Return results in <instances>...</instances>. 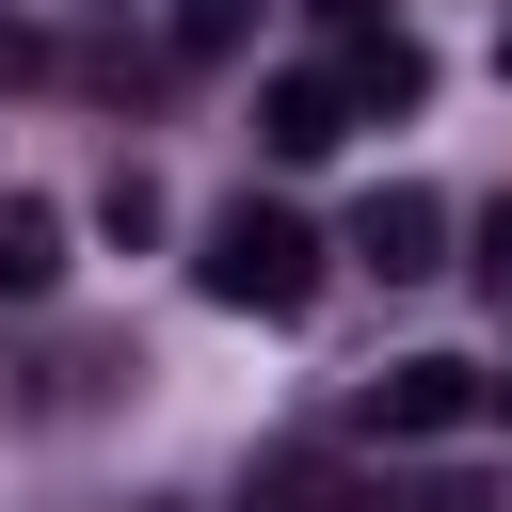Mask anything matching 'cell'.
<instances>
[{"label":"cell","mask_w":512,"mask_h":512,"mask_svg":"<svg viewBox=\"0 0 512 512\" xmlns=\"http://www.w3.org/2000/svg\"><path fill=\"white\" fill-rule=\"evenodd\" d=\"M192 288H208L224 320H304V304H320V240H304L272 192H224V208H208V256H192Z\"/></svg>","instance_id":"cell-1"},{"label":"cell","mask_w":512,"mask_h":512,"mask_svg":"<svg viewBox=\"0 0 512 512\" xmlns=\"http://www.w3.org/2000/svg\"><path fill=\"white\" fill-rule=\"evenodd\" d=\"M464 416H480V368H464V352L368 368V432H384V448H432V432H464Z\"/></svg>","instance_id":"cell-2"},{"label":"cell","mask_w":512,"mask_h":512,"mask_svg":"<svg viewBox=\"0 0 512 512\" xmlns=\"http://www.w3.org/2000/svg\"><path fill=\"white\" fill-rule=\"evenodd\" d=\"M352 272H384V288H416V272H448V208H432L416 176H384V192L352 208Z\"/></svg>","instance_id":"cell-3"},{"label":"cell","mask_w":512,"mask_h":512,"mask_svg":"<svg viewBox=\"0 0 512 512\" xmlns=\"http://www.w3.org/2000/svg\"><path fill=\"white\" fill-rule=\"evenodd\" d=\"M256 144H272V160H336V144H352V96H336L320 64H288V80L256 96Z\"/></svg>","instance_id":"cell-4"},{"label":"cell","mask_w":512,"mask_h":512,"mask_svg":"<svg viewBox=\"0 0 512 512\" xmlns=\"http://www.w3.org/2000/svg\"><path fill=\"white\" fill-rule=\"evenodd\" d=\"M336 96H352V112H416V96H432V48H416V32L384 16V32H352V64H336Z\"/></svg>","instance_id":"cell-5"},{"label":"cell","mask_w":512,"mask_h":512,"mask_svg":"<svg viewBox=\"0 0 512 512\" xmlns=\"http://www.w3.org/2000/svg\"><path fill=\"white\" fill-rule=\"evenodd\" d=\"M48 288H64V208L0 192V304H48Z\"/></svg>","instance_id":"cell-6"},{"label":"cell","mask_w":512,"mask_h":512,"mask_svg":"<svg viewBox=\"0 0 512 512\" xmlns=\"http://www.w3.org/2000/svg\"><path fill=\"white\" fill-rule=\"evenodd\" d=\"M240 512H368V496H352V464H320V448H272V464L240 480Z\"/></svg>","instance_id":"cell-7"},{"label":"cell","mask_w":512,"mask_h":512,"mask_svg":"<svg viewBox=\"0 0 512 512\" xmlns=\"http://www.w3.org/2000/svg\"><path fill=\"white\" fill-rule=\"evenodd\" d=\"M160 224H176V192H160L144 160H112V176H96V240H128V256H144Z\"/></svg>","instance_id":"cell-8"},{"label":"cell","mask_w":512,"mask_h":512,"mask_svg":"<svg viewBox=\"0 0 512 512\" xmlns=\"http://www.w3.org/2000/svg\"><path fill=\"white\" fill-rule=\"evenodd\" d=\"M160 48H176V64H240V48H256V0H176Z\"/></svg>","instance_id":"cell-9"},{"label":"cell","mask_w":512,"mask_h":512,"mask_svg":"<svg viewBox=\"0 0 512 512\" xmlns=\"http://www.w3.org/2000/svg\"><path fill=\"white\" fill-rule=\"evenodd\" d=\"M464 272H480V304H496V320H512V192H496V208H480V224H464Z\"/></svg>","instance_id":"cell-10"},{"label":"cell","mask_w":512,"mask_h":512,"mask_svg":"<svg viewBox=\"0 0 512 512\" xmlns=\"http://www.w3.org/2000/svg\"><path fill=\"white\" fill-rule=\"evenodd\" d=\"M304 16H320V32H384V0H304Z\"/></svg>","instance_id":"cell-11"},{"label":"cell","mask_w":512,"mask_h":512,"mask_svg":"<svg viewBox=\"0 0 512 512\" xmlns=\"http://www.w3.org/2000/svg\"><path fill=\"white\" fill-rule=\"evenodd\" d=\"M496 80H512V32H496Z\"/></svg>","instance_id":"cell-12"},{"label":"cell","mask_w":512,"mask_h":512,"mask_svg":"<svg viewBox=\"0 0 512 512\" xmlns=\"http://www.w3.org/2000/svg\"><path fill=\"white\" fill-rule=\"evenodd\" d=\"M480 400H496V416H512V384H480Z\"/></svg>","instance_id":"cell-13"}]
</instances>
